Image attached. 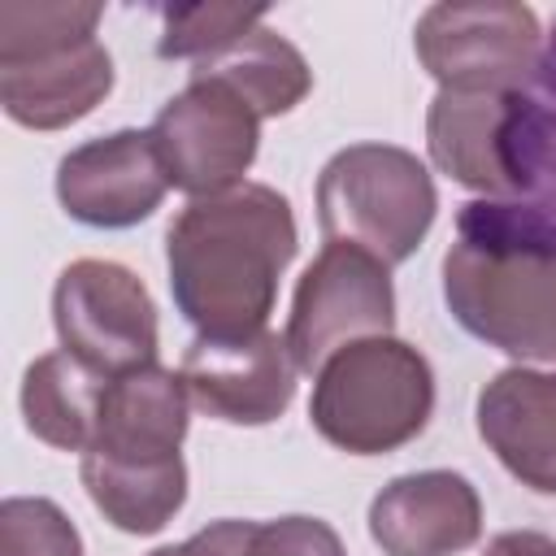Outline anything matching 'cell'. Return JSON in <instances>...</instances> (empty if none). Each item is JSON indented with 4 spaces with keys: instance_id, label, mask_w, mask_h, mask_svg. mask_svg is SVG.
Here are the masks:
<instances>
[{
    "instance_id": "e0dca14e",
    "label": "cell",
    "mask_w": 556,
    "mask_h": 556,
    "mask_svg": "<svg viewBox=\"0 0 556 556\" xmlns=\"http://www.w3.org/2000/svg\"><path fill=\"white\" fill-rule=\"evenodd\" d=\"M109 382L113 378L96 374L91 365H83L65 348L35 356L22 374V421H26V430L39 443L56 447V452H78L83 456L91 434H96Z\"/></svg>"
},
{
    "instance_id": "9c48e42d",
    "label": "cell",
    "mask_w": 556,
    "mask_h": 556,
    "mask_svg": "<svg viewBox=\"0 0 556 556\" xmlns=\"http://www.w3.org/2000/svg\"><path fill=\"white\" fill-rule=\"evenodd\" d=\"M148 130L169 187L187 191L191 200L248 182L243 174L261 148V117L213 78H187V87L165 100Z\"/></svg>"
},
{
    "instance_id": "30bf717a",
    "label": "cell",
    "mask_w": 556,
    "mask_h": 556,
    "mask_svg": "<svg viewBox=\"0 0 556 556\" xmlns=\"http://www.w3.org/2000/svg\"><path fill=\"white\" fill-rule=\"evenodd\" d=\"M295 356L282 334L256 330L239 339L195 334L182 352L178 378L191 408L230 426H269L295 400Z\"/></svg>"
},
{
    "instance_id": "603a6c76",
    "label": "cell",
    "mask_w": 556,
    "mask_h": 556,
    "mask_svg": "<svg viewBox=\"0 0 556 556\" xmlns=\"http://www.w3.org/2000/svg\"><path fill=\"white\" fill-rule=\"evenodd\" d=\"M252 526H256V521L222 517V521H208L204 530H195L191 539L169 543V547H156V552H148V556H248V547H252Z\"/></svg>"
},
{
    "instance_id": "8992f818",
    "label": "cell",
    "mask_w": 556,
    "mask_h": 556,
    "mask_svg": "<svg viewBox=\"0 0 556 556\" xmlns=\"http://www.w3.org/2000/svg\"><path fill=\"white\" fill-rule=\"evenodd\" d=\"M413 48L439 91H517L547 61L539 13L504 0L430 4L417 17Z\"/></svg>"
},
{
    "instance_id": "cb8c5ba5",
    "label": "cell",
    "mask_w": 556,
    "mask_h": 556,
    "mask_svg": "<svg viewBox=\"0 0 556 556\" xmlns=\"http://www.w3.org/2000/svg\"><path fill=\"white\" fill-rule=\"evenodd\" d=\"M482 556H556V539L543 530H504L486 543Z\"/></svg>"
},
{
    "instance_id": "2e32d148",
    "label": "cell",
    "mask_w": 556,
    "mask_h": 556,
    "mask_svg": "<svg viewBox=\"0 0 556 556\" xmlns=\"http://www.w3.org/2000/svg\"><path fill=\"white\" fill-rule=\"evenodd\" d=\"M191 78H213V83L230 87L261 122L291 113L313 87V70H308L304 52L287 35L269 30L265 22L243 30L213 56L195 61Z\"/></svg>"
},
{
    "instance_id": "7402d4cb",
    "label": "cell",
    "mask_w": 556,
    "mask_h": 556,
    "mask_svg": "<svg viewBox=\"0 0 556 556\" xmlns=\"http://www.w3.org/2000/svg\"><path fill=\"white\" fill-rule=\"evenodd\" d=\"M248 556H348V547L330 521L291 513V517L256 521Z\"/></svg>"
},
{
    "instance_id": "d6986e66",
    "label": "cell",
    "mask_w": 556,
    "mask_h": 556,
    "mask_svg": "<svg viewBox=\"0 0 556 556\" xmlns=\"http://www.w3.org/2000/svg\"><path fill=\"white\" fill-rule=\"evenodd\" d=\"M100 4L65 0H4L0 4V65L96 39Z\"/></svg>"
},
{
    "instance_id": "6da1fadb",
    "label": "cell",
    "mask_w": 556,
    "mask_h": 556,
    "mask_svg": "<svg viewBox=\"0 0 556 556\" xmlns=\"http://www.w3.org/2000/svg\"><path fill=\"white\" fill-rule=\"evenodd\" d=\"M300 248L291 200L265 182H239L187 200L165 230V269L178 313L195 334L239 339L269 330L278 278Z\"/></svg>"
},
{
    "instance_id": "277c9868",
    "label": "cell",
    "mask_w": 556,
    "mask_h": 556,
    "mask_svg": "<svg viewBox=\"0 0 556 556\" xmlns=\"http://www.w3.org/2000/svg\"><path fill=\"white\" fill-rule=\"evenodd\" d=\"M430 413L434 369L395 334L356 339L313 374L308 421L348 456H382L413 443Z\"/></svg>"
},
{
    "instance_id": "52a82bcc",
    "label": "cell",
    "mask_w": 556,
    "mask_h": 556,
    "mask_svg": "<svg viewBox=\"0 0 556 556\" xmlns=\"http://www.w3.org/2000/svg\"><path fill=\"white\" fill-rule=\"evenodd\" d=\"M52 326L70 356L104 378L156 365L161 326L143 278L117 261L83 256L56 274Z\"/></svg>"
},
{
    "instance_id": "9a60e30c",
    "label": "cell",
    "mask_w": 556,
    "mask_h": 556,
    "mask_svg": "<svg viewBox=\"0 0 556 556\" xmlns=\"http://www.w3.org/2000/svg\"><path fill=\"white\" fill-rule=\"evenodd\" d=\"M113 91V56L100 39L0 65V104L26 130H65Z\"/></svg>"
},
{
    "instance_id": "5b68a950",
    "label": "cell",
    "mask_w": 556,
    "mask_h": 556,
    "mask_svg": "<svg viewBox=\"0 0 556 556\" xmlns=\"http://www.w3.org/2000/svg\"><path fill=\"white\" fill-rule=\"evenodd\" d=\"M439 191L417 152L395 143L339 148L317 178V226L326 243H352L387 265L408 261L430 235Z\"/></svg>"
},
{
    "instance_id": "7c38bea8",
    "label": "cell",
    "mask_w": 556,
    "mask_h": 556,
    "mask_svg": "<svg viewBox=\"0 0 556 556\" xmlns=\"http://www.w3.org/2000/svg\"><path fill=\"white\" fill-rule=\"evenodd\" d=\"M365 521L382 556H456L482 539V500L465 473L417 469L391 478Z\"/></svg>"
},
{
    "instance_id": "4fadbf2b",
    "label": "cell",
    "mask_w": 556,
    "mask_h": 556,
    "mask_svg": "<svg viewBox=\"0 0 556 556\" xmlns=\"http://www.w3.org/2000/svg\"><path fill=\"white\" fill-rule=\"evenodd\" d=\"M473 421L495 460L530 491L556 495V374L500 369L473 404Z\"/></svg>"
},
{
    "instance_id": "ac0fdd59",
    "label": "cell",
    "mask_w": 556,
    "mask_h": 556,
    "mask_svg": "<svg viewBox=\"0 0 556 556\" xmlns=\"http://www.w3.org/2000/svg\"><path fill=\"white\" fill-rule=\"evenodd\" d=\"M78 473H83V486H87L91 504L122 534H156L187 504V465H182V456L161 460V465H122V460L83 456Z\"/></svg>"
},
{
    "instance_id": "8fae6325",
    "label": "cell",
    "mask_w": 556,
    "mask_h": 556,
    "mask_svg": "<svg viewBox=\"0 0 556 556\" xmlns=\"http://www.w3.org/2000/svg\"><path fill=\"white\" fill-rule=\"evenodd\" d=\"M169 191L152 130H113L70 148L56 165L61 208L91 230H126L148 222Z\"/></svg>"
},
{
    "instance_id": "7a4b0ae2",
    "label": "cell",
    "mask_w": 556,
    "mask_h": 556,
    "mask_svg": "<svg viewBox=\"0 0 556 556\" xmlns=\"http://www.w3.org/2000/svg\"><path fill=\"white\" fill-rule=\"evenodd\" d=\"M447 313L521 365H556V213L534 200H469L443 252Z\"/></svg>"
},
{
    "instance_id": "3957f363",
    "label": "cell",
    "mask_w": 556,
    "mask_h": 556,
    "mask_svg": "<svg viewBox=\"0 0 556 556\" xmlns=\"http://www.w3.org/2000/svg\"><path fill=\"white\" fill-rule=\"evenodd\" d=\"M426 148L482 200H526L556 169V96L543 74L517 91H434Z\"/></svg>"
},
{
    "instance_id": "5bb4252c",
    "label": "cell",
    "mask_w": 556,
    "mask_h": 556,
    "mask_svg": "<svg viewBox=\"0 0 556 556\" xmlns=\"http://www.w3.org/2000/svg\"><path fill=\"white\" fill-rule=\"evenodd\" d=\"M187 426H191V395L182 378L174 369L143 365L109 382L96 434L83 456L130 460V465L178 460Z\"/></svg>"
},
{
    "instance_id": "ba28073f",
    "label": "cell",
    "mask_w": 556,
    "mask_h": 556,
    "mask_svg": "<svg viewBox=\"0 0 556 556\" xmlns=\"http://www.w3.org/2000/svg\"><path fill=\"white\" fill-rule=\"evenodd\" d=\"M395 326L391 265L352 243H326L300 274L287 317V348L300 374H317L339 348Z\"/></svg>"
},
{
    "instance_id": "44dd1931",
    "label": "cell",
    "mask_w": 556,
    "mask_h": 556,
    "mask_svg": "<svg viewBox=\"0 0 556 556\" xmlns=\"http://www.w3.org/2000/svg\"><path fill=\"white\" fill-rule=\"evenodd\" d=\"M0 556H83V534L48 495H9L0 504Z\"/></svg>"
},
{
    "instance_id": "ffe728a7",
    "label": "cell",
    "mask_w": 556,
    "mask_h": 556,
    "mask_svg": "<svg viewBox=\"0 0 556 556\" xmlns=\"http://www.w3.org/2000/svg\"><path fill=\"white\" fill-rule=\"evenodd\" d=\"M161 17H165V30L156 39V52L165 61H191V65L265 22L261 9H239V4H178V9H165Z\"/></svg>"
}]
</instances>
